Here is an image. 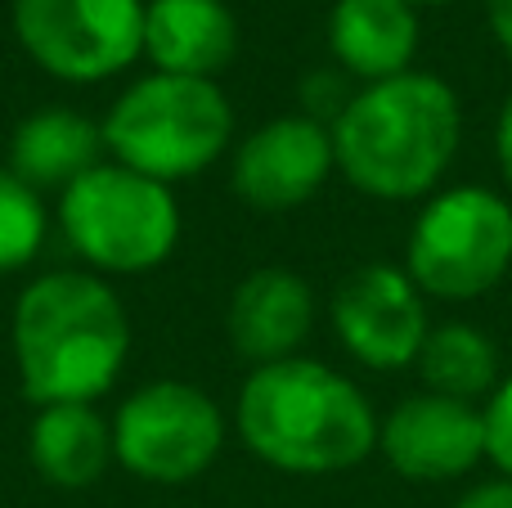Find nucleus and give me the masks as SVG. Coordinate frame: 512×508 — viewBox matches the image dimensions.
<instances>
[{"mask_svg": "<svg viewBox=\"0 0 512 508\" xmlns=\"http://www.w3.org/2000/svg\"><path fill=\"white\" fill-rule=\"evenodd\" d=\"M18 387L27 405H99L131 360V315L117 288L90 270H45L9 315Z\"/></svg>", "mask_w": 512, "mask_h": 508, "instance_id": "obj_1", "label": "nucleus"}, {"mask_svg": "<svg viewBox=\"0 0 512 508\" xmlns=\"http://www.w3.org/2000/svg\"><path fill=\"white\" fill-rule=\"evenodd\" d=\"M234 432L283 477H337L378 455V410L355 378L310 356L248 369Z\"/></svg>", "mask_w": 512, "mask_h": 508, "instance_id": "obj_2", "label": "nucleus"}, {"mask_svg": "<svg viewBox=\"0 0 512 508\" xmlns=\"http://www.w3.org/2000/svg\"><path fill=\"white\" fill-rule=\"evenodd\" d=\"M337 176L378 203H414L441 189L463 144V99L445 77L409 68L351 95L333 126Z\"/></svg>", "mask_w": 512, "mask_h": 508, "instance_id": "obj_3", "label": "nucleus"}, {"mask_svg": "<svg viewBox=\"0 0 512 508\" xmlns=\"http://www.w3.org/2000/svg\"><path fill=\"white\" fill-rule=\"evenodd\" d=\"M99 126L108 158L171 189L212 171L234 149V104L221 81L171 72L135 77Z\"/></svg>", "mask_w": 512, "mask_h": 508, "instance_id": "obj_4", "label": "nucleus"}, {"mask_svg": "<svg viewBox=\"0 0 512 508\" xmlns=\"http://www.w3.org/2000/svg\"><path fill=\"white\" fill-rule=\"evenodd\" d=\"M54 221L81 257V270L104 279H131L167 266L185 234L176 189L113 158L63 189Z\"/></svg>", "mask_w": 512, "mask_h": 508, "instance_id": "obj_5", "label": "nucleus"}, {"mask_svg": "<svg viewBox=\"0 0 512 508\" xmlns=\"http://www.w3.org/2000/svg\"><path fill=\"white\" fill-rule=\"evenodd\" d=\"M405 275L427 302H481L512 279V203L490 185H441L405 239Z\"/></svg>", "mask_w": 512, "mask_h": 508, "instance_id": "obj_6", "label": "nucleus"}, {"mask_svg": "<svg viewBox=\"0 0 512 508\" xmlns=\"http://www.w3.org/2000/svg\"><path fill=\"white\" fill-rule=\"evenodd\" d=\"M113 464L149 486H189L221 459L230 419L216 396L185 378H153L122 396L113 419Z\"/></svg>", "mask_w": 512, "mask_h": 508, "instance_id": "obj_7", "label": "nucleus"}, {"mask_svg": "<svg viewBox=\"0 0 512 508\" xmlns=\"http://www.w3.org/2000/svg\"><path fill=\"white\" fill-rule=\"evenodd\" d=\"M9 23L63 86H104L144 59V0H9Z\"/></svg>", "mask_w": 512, "mask_h": 508, "instance_id": "obj_8", "label": "nucleus"}, {"mask_svg": "<svg viewBox=\"0 0 512 508\" xmlns=\"http://www.w3.org/2000/svg\"><path fill=\"white\" fill-rule=\"evenodd\" d=\"M328 320H333V333L346 356L373 374L414 369L418 347L432 329L427 297L405 275V266H391V261L355 266L337 284L333 302H328Z\"/></svg>", "mask_w": 512, "mask_h": 508, "instance_id": "obj_9", "label": "nucleus"}, {"mask_svg": "<svg viewBox=\"0 0 512 508\" xmlns=\"http://www.w3.org/2000/svg\"><path fill=\"white\" fill-rule=\"evenodd\" d=\"M337 171L333 131L306 113H279L230 149V189L243 207L283 216L306 207Z\"/></svg>", "mask_w": 512, "mask_h": 508, "instance_id": "obj_10", "label": "nucleus"}, {"mask_svg": "<svg viewBox=\"0 0 512 508\" xmlns=\"http://www.w3.org/2000/svg\"><path fill=\"white\" fill-rule=\"evenodd\" d=\"M378 455L405 482H463L486 464V410L418 387L378 419Z\"/></svg>", "mask_w": 512, "mask_h": 508, "instance_id": "obj_11", "label": "nucleus"}, {"mask_svg": "<svg viewBox=\"0 0 512 508\" xmlns=\"http://www.w3.org/2000/svg\"><path fill=\"white\" fill-rule=\"evenodd\" d=\"M315 315V288L306 275L288 266H261L234 284L225 306V333L239 360L256 369L301 356L306 338L315 333Z\"/></svg>", "mask_w": 512, "mask_h": 508, "instance_id": "obj_12", "label": "nucleus"}, {"mask_svg": "<svg viewBox=\"0 0 512 508\" xmlns=\"http://www.w3.org/2000/svg\"><path fill=\"white\" fill-rule=\"evenodd\" d=\"M239 54V18L225 0H144L149 72L221 81Z\"/></svg>", "mask_w": 512, "mask_h": 508, "instance_id": "obj_13", "label": "nucleus"}, {"mask_svg": "<svg viewBox=\"0 0 512 508\" xmlns=\"http://www.w3.org/2000/svg\"><path fill=\"white\" fill-rule=\"evenodd\" d=\"M418 41L423 23L409 0H333L328 9V54L355 86L409 72Z\"/></svg>", "mask_w": 512, "mask_h": 508, "instance_id": "obj_14", "label": "nucleus"}, {"mask_svg": "<svg viewBox=\"0 0 512 508\" xmlns=\"http://www.w3.org/2000/svg\"><path fill=\"white\" fill-rule=\"evenodd\" d=\"M104 126L95 117L77 113L68 104H45L32 108L9 135V158L5 167L14 171L23 185L36 194L59 198L72 180H81L90 167L104 162Z\"/></svg>", "mask_w": 512, "mask_h": 508, "instance_id": "obj_15", "label": "nucleus"}, {"mask_svg": "<svg viewBox=\"0 0 512 508\" xmlns=\"http://www.w3.org/2000/svg\"><path fill=\"white\" fill-rule=\"evenodd\" d=\"M27 464L59 491H86L113 468V423L99 405H36L27 423Z\"/></svg>", "mask_w": 512, "mask_h": 508, "instance_id": "obj_16", "label": "nucleus"}, {"mask_svg": "<svg viewBox=\"0 0 512 508\" xmlns=\"http://www.w3.org/2000/svg\"><path fill=\"white\" fill-rule=\"evenodd\" d=\"M414 369L423 378V392L468 405H486L495 387L504 383V356H499L495 338L468 320L432 324L418 347Z\"/></svg>", "mask_w": 512, "mask_h": 508, "instance_id": "obj_17", "label": "nucleus"}, {"mask_svg": "<svg viewBox=\"0 0 512 508\" xmlns=\"http://www.w3.org/2000/svg\"><path fill=\"white\" fill-rule=\"evenodd\" d=\"M50 221L54 216L45 212V198L0 162V279L18 275L41 257Z\"/></svg>", "mask_w": 512, "mask_h": 508, "instance_id": "obj_18", "label": "nucleus"}, {"mask_svg": "<svg viewBox=\"0 0 512 508\" xmlns=\"http://www.w3.org/2000/svg\"><path fill=\"white\" fill-rule=\"evenodd\" d=\"M355 90H360V86H355L342 68H315V72H306V81H301V108H297V113H306V117H315V122L333 126L337 117H342V108L351 104Z\"/></svg>", "mask_w": 512, "mask_h": 508, "instance_id": "obj_19", "label": "nucleus"}, {"mask_svg": "<svg viewBox=\"0 0 512 508\" xmlns=\"http://www.w3.org/2000/svg\"><path fill=\"white\" fill-rule=\"evenodd\" d=\"M481 410H486V464H495L499 477H512V369Z\"/></svg>", "mask_w": 512, "mask_h": 508, "instance_id": "obj_20", "label": "nucleus"}, {"mask_svg": "<svg viewBox=\"0 0 512 508\" xmlns=\"http://www.w3.org/2000/svg\"><path fill=\"white\" fill-rule=\"evenodd\" d=\"M454 508H512V477H490L459 495Z\"/></svg>", "mask_w": 512, "mask_h": 508, "instance_id": "obj_21", "label": "nucleus"}, {"mask_svg": "<svg viewBox=\"0 0 512 508\" xmlns=\"http://www.w3.org/2000/svg\"><path fill=\"white\" fill-rule=\"evenodd\" d=\"M495 162H499V176H504L512 189V90L504 95L499 117H495Z\"/></svg>", "mask_w": 512, "mask_h": 508, "instance_id": "obj_22", "label": "nucleus"}, {"mask_svg": "<svg viewBox=\"0 0 512 508\" xmlns=\"http://www.w3.org/2000/svg\"><path fill=\"white\" fill-rule=\"evenodd\" d=\"M486 27L495 36V50L512 68V0H486Z\"/></svg>", "mask_w": 512, "mask_h": 508, "instance_id": "obj_23", "label": "nucleus"}, {"mask_svg": "<svg viewBox=\"0 0 512 508\" xmlns=\"http://www.w3.org/2000/svg\"><path fill=\"white\" fill-rule=\"evenodd\" d=\"M414 9H427V5H454V0H409Z\"/></svg>", "mask_w": 512, "mask_h": 508, "instance_id": "obj_24", "label": "nucleus"}, {"mask_svg": "<svg viewBox=\"0 0 512 508\" xmlns=\"http://www.w3.org/2000/svg\"><path fill=\"white\" fill-rule=\"evenodd\" d=\"M508 284H512V279H508Z\"/></svg>", "mask_w": 512, "mask_h": 508, "instance_id": "obj_25", "label": "nucleus"}]
</instances>
